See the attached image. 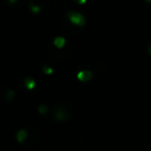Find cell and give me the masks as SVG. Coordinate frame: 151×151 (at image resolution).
<instances>
[{"label":"cell","instance_id":"obj_15","mask_svg":"<svg viewBox=\"0 0 151 151\" xmlns=\"http://www.w3.org/2000/svg\"><path fill=\"white\" fill-rule=\"evenodd\" d=\"M148 52H149V54L151 55V42H150V45H149V47H148Z\"/></svg>","mask_w":151,"mask_h":151},{"label":"cell","instance_id":"obj_5","mask_svg":"<svg viewBox=\"0 0 151 151\" xmlns=\"http://www.w3.org/2000/svg\"><path fill=\"white\" fill-rule=\"evenodd\" d=\"M62 28L67 32V33L70 34V35H77V34L80 33V32L82 31V29H83V27H80V26H78V25H76V24L71 23V22L69 21L68 19L63 20Z\"/></svg>","mask_w":151,"mask_h":151},{"label":"cell","instance_id":"obj_8","mask_svg":"<svg viewBox=\"0 0 151 151\" xmlns=\"http://www.w3.org/2000/svg\"><path fill=\"white\" fill-rule=\"evenodd\" d=\"M27 136H28V130L24 129L23 128V129H20L19 132H17V134H16V139H17V141L20 143V144H22V143L26 140Z\"/></svg>","mask_w":151,"mask_h":151},{"label":"cell","instance_id":"obj_1","mask_svg":"<svg viewBox=\"0 0 151 151\" xmlns=\"http://www.w3.org/2000/svg\"><path fill=\"white\" fill-rule=\"evenodd\" d=\"M51 113H52V117L55 121L67 122L73 117V109L70 104L66 103V101H60L53 107Z\"/></svg>","mask_w":151,"mask_h":151},{"label":"cell","instance_id":"obj_7","mask_svg":"<svg viewBox=\"0 0 151 151\" xmlns=\"http://www.w3.org/2000/svg\"><path fill=\"white\" fill-rule=\"evenodd\" d=\"M77 77L82 82H87L92 78V71L88 70V69H84V70H81L80 73H78Z\"/></svg>","mask_w":151,"mask_h":151},{"label":"cell","instance_id":"obj_16","mask_svg":"<svg viewBox=\"0 0 151 151\" xmlns=\"http://www.w3.org/2000/svg\"><path fill=\"white\" fill-rule=\"evenodd\" d=\"M9 3H12V4H13V3H15L17 0H9Z\"/></svg>","mask_w":151,"mask_h":151},{"label":"cell","instance_id":"obj_14","mask_svg":"<svg viewBox=\"0 0 151 151\" xmlns=\"http://www.w3.org/2000/svg\"><path fill=\"white\" fill-rule=\"evenodd\" d=\"M75 2L79 3V4H84V3H86L87 0H73Z\"/></svg>","mask_w":151,"mask_h":151},{"label":"cell","instance_id":"obj_6","mask_svg":"<svg viewBox=\"0 0 151 151\" xmlns=\"http://www.w3.org/2000/svg\"><path fill=\"white\" fill-rule=\"evenodd\" d=\"M31 5H37L42 11H46L49 6V0H29L28 1V6Z\"/></svg>","mask_w":151,"mask_h":151},{"label":"cell","instance_id":"obj_11","mask_svg":"<svg viewBox=\"0 0 151 151\" xmlns=\"http://www.w3.org/2000/svg\"><path fill=\"white\" fill-rule=\"evenodd\" d=\"M14 99H15V92H14L13 90H7L6 92L4 93V101H5L11 103Z\"/></svg>","mask_w":151,"mask_h":151},{"label":"cell","instance_id":"obj_18","mask_svg":"<svg viewBox=\"0 0 151 151\" xmlns=\"http://www.w3.org/2000/svg\"><path fill=\"white\" fill-rule=\"evenodd\" d=\"M70 1H73V0H70Z\"/></svg>","mask_w":151,"mask_h":151},{"label":"cell","instance_id":"obj_9","mask_svg":"<svg viewBox=\"0 0 151 151\" xmlns=\"http://www.w3.org/2000/svg\"><path fill=\"white\" fill-rule=\"evenodd\" d=\"M53 44L56 47H58V48H62V47H64L65 44H66V40H65V38H63L62 36H58V37H56L54 40Z\"/></svg>","mask_w":151,"mask_h":151},{"label":"cell","instance_id":"obj_2","mask_svg":"<svg viewBox=\"0 0 151 151\" xmlns=\"http://www.w3.org/2000/svg\"><path fill=\"white\" fill-rule=\"evenodd\" d=\"M48 51H49V54L54 59H57V60H64V59H66L67 57L70 55L71 51H73V45H71L70 42H67V44H65L64 47L58 48V47H56L54 44H49Z\"/></svg>","mask_w":151,"mask_h":151},{"label":"cell","instance_id":"obj_13","mask_svg":"<svg viewBox=\"0 0 151 151\" xmlns=\"http://www.w3.org/2000/svg\"><path fill=\"white\" fill-rule=\"evenodd\" d=\"M48 111H49V108L47 107V105H40V107H38V112H40V114H46Z\"/></svg>","mask_w":151,"mask_h":151},{"label":"cell","instance_id":"obj_10","mask_svg":"<svg viewBox=\"0 0 151 151\" xmlns=\"http://www.w3.org/2000/svg\"><path fill=\"white\" fill-rule=\"evenodd\" d=\"M24 84H25V86L27 87L28 89H33L34 86H35V81L32 78H26L25 80H24Z\"/></svg>","mask_w":151,"mask_h":151},{"label":"cell","instance_id":"obj_3","mask_svg":"<svg viewBox=\"0 0 151 151\" xmlns=\"http://www.w3.org/2000/svg\"><path fill=\"white\" fill-rule=\"evenodd\" d=\"M30 132L31 134L28 132V136L26 138V142L24 141V148L27 149V150H30V149H34L38 146L40 144V132H37L34 128H30Z\"/></svg>","mask_w":151,"mask_h":151},{"label":"cell","instance_id":"obj_4","mask_svg":"<svg viewBox=\"0 0 151 151\" xmlns=\"http://www.w3.org/2000/svg\"><path fill=\"white\" fill-rule=\"evenodd\" d=\"M66 18L71 22V23L80 26V27H84L85 23H86V21H85V18L83 17L81 14L77 13V12H73V11L67 12V13H66Z\"/></svg>","mask_w":151,"mask_h":151},{"label":"cell","instance_id":"obj_12","mask_svg":"<svg viewBox=\"0 0 151 151\" xmlns=\"http://www.w3.org/2000/svg\"><path fill=\"white\" fill-rule=\"evenodd\" d=\"M42 73H46V75H51V73H53V68L50 66H47V65H44L42 68Z\"/></svg>","mask_w":151,"mask_h":151},{"label":"cell","instance_id":"obj_17","mask_svg":"<svg viewBox=\"0 0 151 151\" xmlns=\"http://www.w3.org/2000/svg\"><path fill=\"white\" fill-rule=\"evenodd\" d=\"M145 2L149 3V4H151V0H145Z\"/></svg>","mask_w":151,"mask_h":151}]
</instances>
